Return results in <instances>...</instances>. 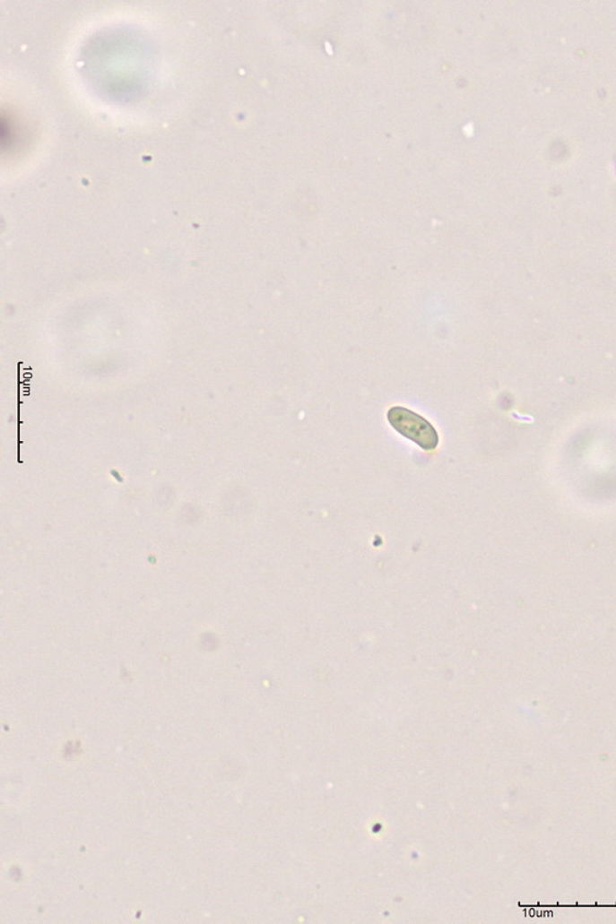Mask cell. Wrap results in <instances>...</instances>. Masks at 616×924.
Segmentation results:
<instances>
[{
  "label": "cell",
  "mask_w": 616,
  "mask_h": 924,
  "mask_svg": "<svg viewBox=\"0 0 616 924\" xmlns=\"http://www.w3.org/2000/svg\"><path fill=\"white\" fill-rule=\"evenodd\" d=\"M387 419L401 436L416 443L426 452H431L439 445V434L420 414L404 407H392L387 412Z\"/></svg>",
  "instance_id": "obj_1"
}]
</instances>
